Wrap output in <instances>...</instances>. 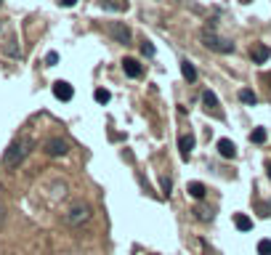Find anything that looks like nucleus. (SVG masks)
I'll use <instances>...</instances> for the list:
<instances>
[{
	"label": "nucleus",
	"mask_w": 271,
	"mask_h": 255,
	"mask_svg": "<svg viewBox=\"0 0 271 255\" xmlns=\"http://www.w3.org/2000/svg\"><path fill=\"white\" fill-rule=\"evenodd\" d=\"M29 146H32L29 138H16V141L6 149L3 162H6L8 168H16V165H21V160H24V157L29 154Z\"/></svg>",
	"instance_id": "obj_1"
},
{
	"label": "nucleus",
	"mask_w": 271,
	"mask_h": 255,
	"mask_svg": "<svg viewBox=\"0 0 271 255\" xmlns=\"http://www.w3.org/2000/svg\"><path fill=\"white\" fill-rule=\"evenodd\" d=\"M199 40H202L205 48L216 51V53H234V43L226 40V38H221V35H216V32H210V29H202Z\"/></svg>",
	"instance_id": "obj_2"
},
{
	"label": "nucleus",
	"mask_w": 271,
	"mask_h": 255,
	"mask_svg": "<svg viewBox=\"0 0 271 255\" xmlns=\"http://www.w3.org/2000/svg\"><path fill=\"white\" fill-rule=\"evenodd\" d=\"M88 221H91V207L85 202H77V205L69 207V213H67V224L69 226H82Z\"/></svg>",
	"instance_id": "obj_3"
},
{
	"label": "nucleus",
	"mask_w": 271,
	"mask_h": 255,
	"mask_svg": "<svg viewBox=\"0 0 271 255\" xmlns=\"http://www.w3.org/2000/svg\"><path fill=\"white\" fill-rule=\"evenodd\" d=\"M107 32L112 35L117 43H125V45L131 43V29H128L123 21H109V24H107Z\"/></svg>",
	"instance_id": "obj_4"
},
{
	"label": "nucleus",
	"mask_w": 271,
	"mask_h": 255,
	"mask_svg": "<svg viewBox=\"0 0 271 255\" xmlns=\"http://www.w3.org/2000/svg\"><path fill=\"white\" fill-rule=\"evenodd\" d=\"M67 152H69V144L64 138H51V141L45 144V154H51V157H64Z\"/></svg>",
	"instance_id": "obj_5"
},
{
	"label": "nucleus",
	"mask_w": 271,
	"mask_h": 255,
	"mask_svg": "<svg viewBox=\"0 0 271 255\" xmlns=\"http://www.w3.org/2000/svg\"><path fill=\"white\" fill-rule=\"evenodd\" d=\"M53 96H56L58 101H72L75 88L69 85V83H64V80H56V83H53Z\"/></svg>",
	"instance_id": "obj_6"
},
{
	"label": "nucleus",
	"mask_w": 271,
	"mask_h": 255,
	"mask_svg": "<svg viewBox=\"0 0 271 255\" xmlns=\"http://www.w3.org/2000/svg\"><path fill=\"white\" fill-rule=\"evenodd\" d=\"M202 104H205L207 112H213L218 120H223V112H221V107H218V96L213 93V90H205V93H202Z\"/></svg>",
	"instance_id": "obj_7"
},
{
	"label": "nucleus",
	"mask_w": 271,
	"mask_h": 255,
	"mask_svg": "<svg viewBox=\"0 0 271 255\" xmlns=\"http://www.w3.org/2000/svg\"><path fill=\"white\" fill-rule=\"evenodd\" d=\"M250 56H253L255 64H263V61L271 59V48H268V45H263V43H258V45H253V48H250Z\"/></svg>",
	"instance_id": "obj_8"
},
{
	"label": "nucleus",
	"mask_w": 271,
	"mask_h": 255,
	"mask_svg": "<svg viewBox=\"0 0 271 255\" xmlns=\"http://www.w3.org/2000/svg\"><path fill=\"white\" fill-rule=\"evenodd\" d=\"M178 149H181V157L189 160V157H192V149H194V136H192V133H184V136L178 138Z\"/></svg>",
	"instance_id": "obj_9"
},
{
	"label": "nucleus",
	"mask_w": 271,
	"mask_h": 255,
	"mask_svg": "<svg viewBox=\"0 0 271 255\" xmlns=\"http://www.w3.org/2000/svg\"><path fill=\"white\" fill-rule=\"evenodd\" d=\"M218 152H221V157L234 160V157H237V146H234L229 138H221V141H218Z\"/></svg>",
	"instance_id": "obj_10"
},
{
	"label": "nucleus",
	"mask_w": 271,
	"mask_h": 255,
	"mask_svg": "<svg viewBox=\"0 0 271 255\" xmlns=\"http://www.w3.org/2000/svg\"><path fill=\"white\" fill-rule=\"evenodd\" d=\"M101 8L104 11H128L131 3L128 0H101Z\"/></svg>",
	"instance_id": "obj_11"
},
{
	"label": "nucleus",
	"mask_w": 271,
	"mask_h": 255,
	"mask_svg": "<svg viewBox=\"0 0 271 255\" xmlns=\"http://www.w3.org/2000/svg\"><path fill=\"white\" fill-rule=\"evenodd\" d=\"M123 69H125L128 77H141V64H138L136 59H125V61H123Z\"/></svg>",
	"instance_id": "obj_12"
},
{
	"label": "nucleus",
	"mask_w": 271,
	"mask_h": 255,
	"mask_svg": "<svg viewBox=\"0 0 271 255\" xmlns=\"http://www.w3.org/2000/svg\"><path fill=\"white\" fill-rule=\"evenodd\" d=\"M181 75L189 80V83H194V80H197V69H194V64H192L189 59H184V61H181Z\"/></svg>",
	"instance_id": "obj_13"
},
{
	"label": "nucleus",
	"mask_w": 271,
	"mask_h": 255,
	"mask_svg": "<svg viewBox=\"0 0 271 255\" xmlns=\"http://www.w3.org/2000/svg\"><path fill=\"white\" fill-rule=\"evenodd\" d=\"M186 192H189V194L194 197V200H202L207 189H205V183H199V181H192L189 186H186Z\"/></svg>",
	"instance_id": "obj_14"
},
{
	"label": "nucleus",
	"mask_w": 271,
	"mask_h": 255,
	"mask_svg": "<svg viewBox=\"0 0 271 255\" xmlns=\"http://www.w3.org/2000/svg\"><path fill=\"white\" fill-rule=\"evenodd\" d=\"M234 224H237L239 231H250V229H253V221H250L247 215H242V213H239V215H234Z\"/></svg>",
	"instance_id": "obj_15"
},
{
	"label": "nucleus",
	"mask_w": 271,
	"mask_h": 255,
	"mask_svg": "<svg viewBox=\"0 0 271 255\" xmlns=\"http://www.w3.org/2000/svg\"><path fill=\"white\" fill-rule=\"evenodd\" d=\"M239 101H245V104H250V107H255V104H258V96L253 93V90L242 88V90H239Z\"/></svg>",
	"instance_id": "obj_16"
},
{
	"label": "nucleus",
	"mask_w": 271,
	"mask_h": 255,
	"mask_svg": "<svg viewBox=\"0 0 271 255\" xmlns=\"http://www.w3.org/2000/svg\"><path fill=\"white\" fill-rule=\"evenodd\" d=\"M266 138H268V133L263 131V128H255V131L250 133V141H253V144H263Z\"/></svg>",
	"instance_id": "obj_17"
},
{
	"label": "nucleus",
	"mask_w": 271,
	"mask_h": 255,
	"mask_svg": "<svg viewBox=\"0 0 271 255\" xmlns=\"http://www.w3.org/2000/svg\"><path fill=\"white\" fill-rule=\"evenodd\" d=\"M93 99H96L99 104H109V99H112V93L107 88H96V93H93Z\"/></svg>",
	"instance_id": "obj_18"
},
{
	"label": "nucleus",
	"mask_w": 271,
	"mask_h": 255,
	"mask_svg": "<svg viewBox=\"0 0 271 255\" xmlns=\"http://www.w3.org/2000/svg\"><path fill=\"white\" fill-rule=\"evenodd\" d=\"M258 255H271V239H261V242H258Z\"/></svg>",
	"instance_id": "obj_19"
},
{
	"label": "nucleus",
	"mask_w": 271,
	"mask_h": 255,
	"mask_svg": "<svg viewBox=\"0 0 271 255\" xmlns=\"http://www.w3.org/2000/svg\"><path fill=\"white\" fill-rule=\"evenodd\" d=\"M141 53H144V56H155V45H152L149 40H144V43H141Z\"/></svg>",
	"instance_id": "obj_20"
},
{
	"label": "nucleus",
	"mask_w": 271,
	"mask_h": 255,
	"mask_svg": "<svg viewBox=\"0 0 271 255\" xmlns=\"http://www.w3.org/2000/svg\"><path fill=\"white\" fill-rule=\"evenodd\" d=\"M194 213H197V218H199V221H210V215H207V210H205V207H194Z\"/></svg>",
	"instance_id": "obj_21"
},
{
	"label": "nucleus",
	"mask_w": 271,
	"mask_h": 255,
	"mask_svg": "<svg viewBox=\"0 0 271 255\" xmlns=\"http://www.w3.org/2000/svg\"><path fill=\"white\" fill-rule=\"evenodd\" d=\"M45 64H48V67H53V64H58V53H56V51H51L48 56H45Z\"/></svg>",
	"instance_id": "obj_22"
},
{
	"label": "nucleus",
	"mask_w": 271,
	"mask_h": 255,
	"mask_svg": "<svg viewBox=\"0 0 271 255\" xmlns=\"http://www.w3.org/2000/svg\"><path fill=\"white\" fill-rule=\"evenodd\" d=\"M162 194L170 197V178H162Z\"/></svg>",
	"instance_id": "obj_23"
},
{
	"label": "nucleus",
	"mask_w": 271,
	"mask_h": 255,
	"mask_svg": "<svg viewBox=\"0 0 271 255\" xmlns=\"http://www.w3.org/2000/svg\"><path fill=\"white\" fill-rule=\"evenodd\" d=\"M77 3V0H58V6H64V8H72Z\"/></svg>",
	"instance_id": "obj_24"
},
{
	"label": "nucleus",
	"mask_w": 271,
	"mask_h": 255,
	"mask_svg": "<svg viewBox=\"0 0 271 255\" xmlns=\"http://www.w3.org/2000/svg\"><path fill=\"white\" fill-rule=\"evenodd\" d=\"M3 221H6V210H3V205H0V226H3Z\"/></svg>",
	"instance_id": "obj_25"
},
{
	"label": "nucleus",
	"mask_w": 271,
	"mask_h": 255,
	"mask_svg": "<svg viewBox=\"0 0 271 255\" xmlns=\"http://www.w3.org/2000/svg\"><path fill=\"white\" fill-rule=\"evenodd\" d=\"M266 173H268V178H271V162H266Z\"/></svg>",
	"instance_id": "obj_26"
},
{
	"label": "nucleus",
	"mask_w": 271,
	"mask_h": 255,
	"mask_svg": "<svg viewBox=\"0 0 271 255\" xmlns=\"http://www.w3.org/2000/svg\"><path fill=\"white\" fill-rule=\"evenodd\" d=\"M242 3H250V0H242Z\"/></svg>",
	"instance_id": "obj_27"
}]
</instances>
